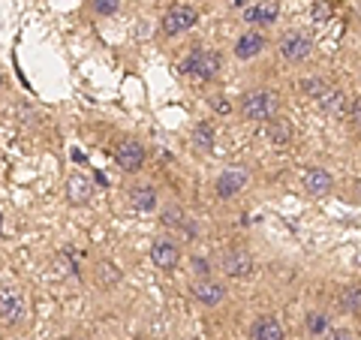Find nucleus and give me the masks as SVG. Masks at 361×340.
<instances>
[{
	"mask_svg": "<svg viewBox=\"0 0 361 340\" xmlns=\"http://www.w3.org/2000/svg\"><path fill=\"white\" fill-rule=\"evenodd\" d=\"M265 49V37L262 33H244V37L238 40V45H235V54H238L241 61H250V58H256L259 51Z\"/></svg>",
	"mask_w": 361,
	"mask_h": 340,
	"instance_id": "12",
	"label": "nucleus"
},
{
	"mask_svg": "<svg viewBox=\"0 0 361 340\" xmlns=\"http://www.w3.org/2000/svg\"><path fill=\"white\" fill-rule=\"evenodd\" d=\"M250 340H283V325L274 316H262L250 328Z\"/></svg>",
	"mask_w": 361,
	"mask_h": 340,
	"instance_id": "10",
	"label": "nucleus"
},
{
	"mask_svg": "<svg viewBox=\"0 0 361 340\" xmlns=\"http://www.w3.org/2000/svg\"><path fill=\"white\" fill-rule=\"evenodd\" d=\"M25 316V296L16 286L0 289V325H18Z\"/></svg>",
	"mask_w": 361,
	"mask_h": 340,
	"instance_id": "3",
	"label": "nucleus"
},
{
	"mask_svg": "<svg viewBox=\"0 0 361 340\" xmlns=\"http://www.w3.org/2000/svg\"><path fill=\"white\" fill-rule=\"evenodd\" d=\"M343 308L353 313V316H358V310H361V296H358V286H353V289H346L343 292Z\"/></svg>",
	"mask_w": 361,
	"mask_h": 340,
	"instance_id": "20",
	"label": "nucleus"
},
{
	"mask_svg": "<svg viewBox=\"0 0 361 340\" xmlns=\"http://www.w3.org/2000/svg\"><path fill=\"white\" fill-rule=\"evenodd\" d=\"M220 70V54L217 51H208V49H193L187 54L184 61H180V73L187 75H196V78H214Z\"/></svg>",
	"mask_w": 361,
	"mask_h": 340,
	"instance_id": "1",
	"label": "nucleus"
},
{
	"mask_svg": "<svg viewBox=\"0 0 361 340\" xmlns=\"http://www.w3.org/2000/svg\"><path fill=\"white\" fill-rule=\"evenodd\" d=\"M280 54H283L289 63L304 61L310 54V40L301 37V33H286V37L280 40Z\"/></svg>",
	"mask_w": 361,
	"mask_h": 340,
	"instance_id": "6",
	"label": "nucleus"
},
{
	"mask_svg": "<svg viewBox=\"0 0 361 340\" xmlns=\"http://www.w3.org/2000/svg\"><path fill=\"white\" fill-rule=\"evenodd\" d=\"M118 271H115V265H99V283H103V286H106V283H118Z\"/></svg>",
	"mask_w": 361,
	"mask_h": 340,
	"instance_id": "23",
	"label": "nucleus"
},
{
	"mask_svg": "<svg viewBox=\"0 0 361 340\" xmlns=\"http://www.w3.org/2000/svg\"><path fill=\"white\" fill-rule=\"evenodd\" d=\"M66 193H70V199L75 202V205H82V202L90 199V181L85 175H73L70 184H66Z\"/></svg>",
	"mask_w": 361,
	"mask_h": 340,
	"instance_id": "17",
	"label": "nucleus"
},
{
	"mask_svg": "<svg viewBox=\"0 0 361 340\" xmlns=\"http://www.w3.org/2000/svg\"><path fill=\"white\" fill-rule=\"evenodd\" d=\"M115 160H118V166L123 169V172H139L142 163H145V148L133 139H123L115 148Z\"/></svg>",
	"mask_w": 361,
	"mask_h": 340,
	"instance_id": "5",
	"label": "nucleus"
},
{
	"mask_svg": "<svg viewBox=\"0 0 361 340\" xmlns=\"http://www.w3.org/2000/svg\"><path fill=\"white\" fill-rule=\"evenodd\" d=\"M325 340H355V334H349V332H343V328H337V332H331Z\"/></svg>",
	"mask_w": 361,
	"mask_h": 340,
	"instance_id": "28",
	"label": "nucleus"
},
{
	"mask_svg": "<svg viewBox=\"0 0 361 340\" xmlns=\"http://www.w3.org/2000/svg\"><path fill=\"white\" fill-rule=\"evenodd\" d=\"M223 265H226V274H232V277H247V274L253 271V256L247 253V250H232V253H226Z\"/></svg>",
	"mask_w": 361,
	"mask_h": 340,
	"instance_id": "8",
	"label": "nucleus"
},
{
	"mask_svg": "<svg viewBox=\"0 0 361 340\" xmlns=\"http://www.w3.org/2000/svg\"><path fill=\"white\" fill-rule=\"evenodd\" d=\"M193 292H196V298L202 301V304H208V308H214V304H220L223 298H226V289H223V283H214V280H199L196 286H193Z\"/></svg>",
	"mask_w": 361,
	"mask_h": 340,
	"instance_id": "11",
	"label": "nucleus"
},
{
	"mask_svg": "<svg viewBox=\"0 0 361 340\" xmlns=\"http://www.w3.org/2000/svg\"><path fill=\"white\" fill-rule=\"evenodd\" d=\"M277 13H280L277 4H268L265 0V4H253L244 13V18L250 21V25H271V21H277Z\"/></svg>",
	"mask_w": 361,
	"mask_h": 340,
	"instance_id": "14",
	"label": "nucleus"
},
{
	"mask_svg": "<svg viewBox=\"0 0 361 340\" xmlns=\"http://www.w3.org/2000/svg\"><path fill=\"white\" fill-rule=\"evenodd\" d=\"M307 328H310L313 334H325V328H329V316L310 313V316H307Z\"/></svg>",
	"mask_w": 361,
	"mask_h": 340,
	"instance_id": "22",
	"label": "nucleus"
},
{
	"mask_svg": "<svg viewBox=\"0 0 361 340\" xmlns=\"http://www.w3.org/2000/svg\"><path fill=\"white\" fill-rule=\"evenodd\" d=\"M73 340H82V337H73Z\"/></svg>",
	"mask_w": 361,
	"mask_h": 340,
	"instance_id": "30",
	"label": "nucleus"
},
{
	"mask_svg": "<svg viewBox=\"0 0 361 340\" xmlns=\"http://www.w3.org/2000/svg\"><path fill=\"white\" fill-rule=\"evenodd\" d=\"M301 90H304V94H310V97L319 99L329 87H325V82H319V78H307V82H301Z\"/></svg>",
	"mask_w": 361,
	"mask_h": 340,
	"instance_id": "21",
	"label": "nucleus"
},
{
	"mask_svg": "<svg viewBox=\"0 0 361 340\" xmlns=\"http://www.w3.org/2000/svg\"><path fill=\"white\" fill-rule=\"evenodd\" d=\"M313 16H316V18H322V16H325V18H329V6H322V4H319V6H316V9H313Z\"/></svg>",
	"mask_w": 361,
	"mask_h": 340,
	"instance_id": "29",
	"label": "nucleus"
},
{
	"mask_svg": "<svg viewBox=\"0 0 361 340\" xmlns=\"http://www.w3.org/2000/svg\"><path fill=\"white\" fill-rule=\"evenodd\" d=\"M241 111L247 121H271L277 111V97L271 90H256L241 99Z\"/></svg>",
	"mask_w": 361,
	"mask_h": 340,
	"instance_id": "2",
	"label": "nucleus"
},
{
	"mask_svg": "<svg viewBox=\"0 0 361 340\" xmlns=\"http://www.w3.org/2000/svg\"><path fill=\"white\" fill-rule=\"evenodd\" d=\"M130 202L135 211H154L157 208V190L148 184H139L130 190Z\"/></svg>",
	"mask_w": 361,
	"mask_h": 340,
	"instance_id": "15",
	"label": "nucleus"
},
{
	"mask_svg": "<svg viewBox=\"0 0 361 340\" xmlns=\"http://www.w3.org/2000/svg\"><path fill=\"white\" fill-rule=\"evenodd\" d=\"M319 106L329 111V115H343L346 111V106H349V99H346V94L343 90H325V94L319 97Z\"/></svg>",
	"mask_w": 361,
	"mask_h": 340,
	"instance_id": "16",
	"label": "nucleus"
},
{
	"mask_svg": "<svg viewBox=\"0 0 361 340\" xmlns=\"http://www.w3.org/2000/svg\"><path fill=\"white\" fill-rule=\"evenodd\" d=\"M268 135H271L274 142H289V135H292L289 121H274V118H271V123H268Z\"/></svg>",
	"mask_w": 361,
	"mask_h": 340,
	"instance_id": "19",
	"label": "nucleus"
},
{
	"mask_svg": "<svg viewBox=\"0 0 361 340\" xmlns=\"http://www.w3.org/2000/svg\"><path fill=\"white\" fill-rule=\"evenodd\" d=\"M193 271H196V274H205V277H208V271H211V268H208L205 259H199V256H196V259H193Z\"/></svg>",
	"mask_w": 361,
	"mask_h": 340,
	"instance_id": "27",
	"label": "nucleus"
},
{
	"mask_svg": "<svg viewBox=\"0 0 361 340\" xmlns=\"http://www.w3.org/2000/svg\"><path fill=\"white\" fill-rule=\"evenodd\" d=\"M193 145H196V148H202V151H211L214 148V130L208 127V123H196Z\"/></svg>",
	"mask_w": 361,
	"mask_h": 340,
	"instance_id": "18",
	"label": "nucleus"
},
{
	"mask_svg": "<svg viewBox=\"0 0 361 340\" xmlns=\"http://www.w3.org/2000/svg\"><path fill=\"white\" fill-rule=\"evenodd\" d=\"M304 187H307L310 196H325V193L331 190V175L325 172V169H310V172L304 175Z\"/></svg>",
	"mask_w": 361,
	"mask_h": 340,
	"instance_id": "13",
	"label": "nucleus"
},
{
	"mask_svg": "<svg viewBox=\"0 0 361 340\" xmlns=\"http://www.w3.org/2000/svg\"><path fill=\"white\" fill-rule=\"evenodd\" d=\"M211 106H214V109H217V111H220V115H229V109H232L229 103H226V97H211Z\"/></svg>",
	"mask_w": 361,
	"mask_h": 340,
	"instance_id": "26",
	"label": "nucleus"
},
{
	"mask_svg": "<svg viewBox=\"0 0 361 340\" xmlns=\"http://www.w3.org/2000/svg\"><path fill=\"white\" fill-rule=\"evenodd\" d=\"M180 220H184V214H180V211H175V208L163 214V223H166V226H178Z\"/></svg>",
	"mask_w": 361,
	"mask_h": 340,
	"instance_id": "25",
	"label": "nucleus"
},
{
	"mask_svg": "<svg viewBox=\"0 0 361 340\" xmlns=\"http://www.w3.org/2000/svg\"><path fill=\"white\" fill-rule=\"evenodd\" d=\"M151 259L157 262V268H163V271H172V268L178 265L180 253H178V247H175L172 241H157V244L151 247Z\"/></svg>",
	"mask_w": 361,
	"mask_h": 340,
	"instance_id": "9",
	"label": "nucleus"
},
{
	"mask_svg": "<svg viewBox=\"0 0 361 340\" xmlns=\"http://www.w3.org/2000/svg\"><path fill=\"white\" fill-rule=\"evenodd\" d=\"M97 13H103V16H111V13H118V0H97Z\"/></svg>",
	"mask_w": 361,
	"mask_h": 340,
	"instance_id": "24",
	"label": "nucleus"
},
{
	"mask_svg": "<svg viewBox=\"0 0 361 340\" xmlns=\"http://www.w3.org/2000/svg\"><path fill=\"white\" fill-rule=\"evenodd\" d=\"M196 18H199V13L193 6H175L163 16V30L169 33V37H175V33H184V30L193 28Z\"/></svg>",
	"mask_w": 361,
	"mask_h": 340,
	"instance_id": "4",
	"label": "nucleus"
},
{
	"mask_svg": "<svg viewBox=\"0 0 361 340\" xmlns=\"http://www.w3.org/2000/svg\"><path fill=\"white\" fill-rule=\"evenodd\" d=\"M247 181L250 178H247L244 169H229V172H223L217 178V196H223V199L235 196V193H241L247 187Z\"/></svg>",
	"mask_w": 361,
	"mask_h": 340,
	"instance_id": "7",
	"label": "nucleus"
}]
</instances>
